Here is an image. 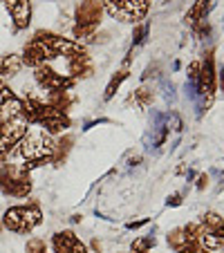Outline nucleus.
<instances>
[{
	"mask_svg": "<svg viewBox=\"0 0 224 253\" xmlns=\"http://www.w3.org/2000/svg\"><path fill=\"white\" fill-rule=\"evenodd\" d=\"M79 45L81 43H77V41H72V39L58 36V34L47 32V29H39V32L25 43L23 56L20 58H23V65L36 70V67L45 65V63L54 61V58H58V56L65 58L67 54L74 52Z\"/></svg>",
	"mask_w": 224,
	"mask_h": 253,
	"instance_id": "1",
	"label": "nucleus"
},
{
	"mask_svg": "<svg viewBox=\"0 0 224 253\" xmlns=\"http://www.w3.org/2000/svg\"><path fill=\"white\" fill-rule=\"evenodd\" d=\"M20 119L27 126L39 124L47 134H61L72 126V119L65 112H58L47 101L32 94L20 99Z\"/></svg>",
	"mask_w": 224,
	"mask_h": 253,
	"instance_id": "2",
	"label": "nucleus"
},
{
	"mask_svg": "<svg viewBox=\"0 0 224 253\" xmlns=\"http://www.w3.org/2000/svg\"><path fill=\"white\" fill-rule=\"evenodd\" d=\"M11 157L20 159V166L25 170H34V168H41L45 164H52L54 157V139L52 134H47L45 130H27L25 137L20 139V143L14 148Z\"/></svg>",
	"mask_w": 224,
	"mask_h": 253,
	"instance_id": "3",
	"label": "nucleus"
},
{
	"mask_svg": "<svg viewBox=\"0 0 224 253\" xmlns=\"http://www.w3.org/2000/svg\"><path fill=\"white\" fill-rule=\"evenodd\" d=\"M103 16V5L101 0H81L74 11V27H72V36L77 39V43L94 39L96 27Z\"/></svg>",
	"mask_w": 224,
	"mask_h": 253,
	"instance_id": "4",
	"label": "nucleus"
},
{
	"mask_svg": "<svg viewBox=\"0 0 224 253\" xmlns=\"http://www.w3.org/2000/svg\"><path fill=\"white\" fill-rule=\"evenodd\" d=\"M215 49H206L204 58L200 61V81H197V117L204 115V110H209L215 101Z\"/></svg>",
	"mask_w": 224,
	"mask_h": 253,
	"instance_id": "5",
	"label": "nucleus"
},
{
	"mask_svg": "<svg viewBox=\"0 0 224 253\" xmlns=\"http://www.w3.org/2000/svg\"><path fill=\"white\" fill-rule=\"evenodd\" d=\"M43 224V211L39 204H20L11 206L2 215V226L14 233H32L36 226Z\"/></svg>",
	"mask_w": 224,
	"mask_h": 253,
	"instance_id": "6",
	"label": "nucleus"
},
{
	"mask_svg": "<svg viewBox=\"0 0 224 253\" xmlns=\"http://www.w3.org/2000/svg\"><path fill=\"white\" fill-rule=\"evenodd\" d=\"M103 11L115 20L139 25L150 11V0H101Z\"/></svg>",
	"mask_w": 224,
	"mask_h": 253,
	"instance_id": "7",
	"label": "nucleus"
},
{
	"mask_svg": "<svg viewBox=\"0 0 224 253\" xmlns=\"http://www.w3.org/2000/svg\"><path fill=\"white\" fill-rule=\"evenodd\" d=\"M0 191L11 197H27L32 193V177L23 166H9L0 168Z\"/></svg>",
	"mask_w": 224,
	"mask_h": 253,
	"instance_id": "8",
	"label": "nucleus"
},
{
	"mask_svg": "<svg viewBox=\"0 0 224 253\" xmlns=\"http://www.w3.org/2000/svg\"><path fill=\"white\" fill-rule=\"evenodd\" d=\"M200 244L209 251H215L224 244V217L213 211L202 215L200 224Z\"/></svg>",
	"mask_w": 224,
	"mask_h": 253,
	"instance_id": "9",
	"label": "nucleus"
},
{
	"mask_svg": "<svg viewBox=\"0 0 224 253\" xmlns=\"http://www.w3.org/2000/svg\"><path fill=\"white\" fill-rule=\"evenodd\" d=\"M34 81L39 83L41 90H45L47 94H58V92H70L77 85V81L70 74H58L56 70L47 65H41L34 70Z\"/></svg>",
	"mask_w": 224,
	"mask_h": 253,
	"instance_id": "10",
	"label": "nucleus"
},
{
	"mask_svg": "<svg viewBox=\"0 0 224 253\" xmlns=\"http://www.w3.org/2000/svg\"><path fill=\"white\" fill-rule=\"evenodd\" d=\"M27 130L29 126L23 119H5L2 132H0V164H5L11 157L14 148L20 143V139L25 137Z\"/></svg>",
	"mask_w": 224,
	"mask_h": 253,
	"instance_id": "11",
	"label": "nucleus"
},
{
	"mask_svg": "<svg viewBox=\"0 0 224 253\" xmlns=\"http://www.w3.org/2000/svg\"><path fill=\"white\" fill-rule=\"evenodd\" d=\"M67 70H70V77L77 81V79H90L94 74V67H92L90 54H88L86 45H79L74 52H70L65 56Z\"/></svg>",
	"mask_w": 224,
	"mask_h": 253,
	"instance_id": "12",
	"label": "nucleus"
},
{
	"mask_svg": "<svg viewBox=\"0 0 224 253\" xmlns=\"http://www.w3.org/2000/svg\"><path fill=\"white\" fill-rule=\"evenodd\" d=\"M52 251L54 253H90L86 242L79 240L77 233L72 231H58L52 235Z\"/></svg>",
	"mask_w": 224,
	"mask_h": 253,
	"instance_id": "13",
	"label": "nucleus"
},
{
	"mask_svg": "<svg viewBox=\"0 0 224 253\" xmlns=\"http://www.w3.org/2000/svg\"><path fill=\"white\" fill-rule=\"evenodd\" d=\"M166 242L171 249L179 251V249L188 247L193 242H200V226L197 224H186V226H177L171 233L166 235Z\"/></svg>",
	"mask_w": 224,
	"mask_h": 253,
	"instance_id": "14",
	"label": "nucleus"
},
{
	"mask_svg": "<svg viewBox=\"0 0 224 253\" xmlns=\"http://www.w3.org/2000/svg\"><path fill=\"white\" fill-rule=\"evenodd\" d=\"M5 2V9L9 11L11 20H14V27L18 29H27L32 23V2L29 0H2Z\"/></svg>",
	"mask_w": 224,
	"mask_h": 253,
	"instance_id": "15",
	"label": "nucleus"
},
{
	"mask_svg": "<svg viewBox=\"0 0 224 253\" xmlns=\"http://www.w3.org/2000/svg\"><path fill=\"white\" fill-rule=\"evenodd\" d=\"M0 119H20V99L5 81H0Z\"/></svg>",
	"mask_w": 224,
	"mask_h": 253,
	"instance_id": "16",
	"label": "nucleus"
},
{
	"mask_svg": "<svg viewBox=\"0 0 224 253\" xmlns=\"http://www.w3.org/2000/svg\"><path fill=\"white\" fill-rule=\"evenodd\" d=\"M211 7H213V0H195V2H193V7H191V9L186 11V16H184V23L193 29L197 23H202V20H206V16H209Z\"/></svg>",
	"mask_w": 224,
	"mask_h": 253,
	"instance_id": "17",
	"label": "nucleus"
},
{
	"mask_svg": "<svg viewBox=\"0 0 224 253\" xmlns=\"http://www.w3.org/2000/svg\"><path fill=\"white\" fill-rule=\"evenodd\" d=\"M20 70H23V58L18 54H2L0 56V81L7 77H16Z\"/></svg>",
	"mask_w": 224,
	"mask_h": 253,
	"instance_id": "18",
	"label": "nucleus"
},
{
	"mask_svg": "<svg viewBox=\"0 0 224 253\" xmlns=\"http://www.w3.org/2000/svg\"><path fill=\"white\" fill-rule=\"evenodd\" d=\"M72 146H74V137L72 134H63L61 139H56L54 141V157H52V164L54 166H63L67 159V155H70Z\"/></svg>",
	"mask_w": 224,
	"mask_h": 253,
	"instance_id": "19",
	"label": "nucleus"
},
{
	"mask_svg": "<svg viewBox=\"0 0 224 253\" xmlns=\"http://www.w3.org/2000/svg\"><path fill=\"white\" fill-rule=\"evenodd\" d=\"M74 101H77V96H72V92H58V94H47V103L52 105V108H56L58 112H65L70 110L72 105H74Z\"/></svg>",
	"mask_w": 224,
	"mask_h": 253,
	"instance_id": "20",
	"label": "nucleus"
},
{
	"mask_svg": "<svg viewBox=\"0 0 224 253\" xmlns=\"http://www.w3.org/2000/svg\"><path fill=\"white\" fill-rule=\"evenodd\" d=\"M153 99H155V92H153V87H148V85L137 87V90L133 92V96H130V101L137 105L139 110H146L148 105L153 103Z\"/></svg>",
	"mask_w": 224,
	"mask_h": 253,
	"instance_id": "21",
	"label": "nucleus"
},
{
	"mask_svg": "<svg viewBox=\"0 0 224 253\" xmlns=\"http://www.w3.org/2000/svg\"><path fill=\"white\" fill-rule=\"evenodd\" d=\"M186 77H188V81H186L188 96L195 101V96H197V81H200V61H193L191 65H188V70H186Z\"/></svg>",
	"mask_w": 224,
	"mask_h": 253,
	"instance_id": "22",
	"label": "nucleus"
},
{
	"mask_svg": "<svg viewBox=\"0 0 224 253\" xmlns=\"http://www.w3.org/2000/svg\"><path fill=\"white\" fill-rule=\"evenodd\" d=\"M128 77H130V72L126 70V67H124V70H119V72H117L115 77L110 79V83H108V85H105L103 99H105V101H110V99H112V96L117 94V90H119V87H121V83H124Z\"/></svg>",
	"mask_w": 224,
	"mask_h": 253,
	"instance_id": "23",
	"label": "nucleus"
},
{
	"mask_svg": "<svg viewBox=\"0 0 224 253\" xmlns=\"http://www.w3.org/2000/svg\"><path fill=\"white\" fill-rule=\"evenodd\" d=\"M155 244H157V240H155L153 235H141V238H137L130 244V253H148Z\"/></svg>",
	"mask_w": 224,
	"mask_h": 253,
	"instance_id": "24",
	"label": "nucleus"
},
{
	"mask_svg": "<svg viewBox=\"0 0 224 253\" xmlns=\"http://www.w3.org/2000/svg\"><path fill=\"white\" fill-rule=\"evenodd\" d=\"M148 32H150V25H148V23L134 25V32H133V47H137V45H141L143 41H146Z\"/></svg>",
	"mask_w": 224,
	"mask_h": 253,
	"instance_id": "25",
	"label": "nucleus"
},
{
	"mask_svg": "<svg viewBox=\"0 0 224 253\" xmlns=\"http://www.w3.org/2000/svg\"><path fill=\"white\" fill-rule=\"evenodd\" d=\"M25 251H27V253H49V247L45 244V240L32 238V240H27V247H25Z\"/></svg>",
	"mask_w": 224,
	"mask_h": 253,
	"instance_id": "26",
	"label": "nucleus"
},
{
	"mask_svg": "<svg viewBox=\"0 0 224 253\" xmlns=\"http://www.w3.org/2000/svg\"><path fill=\"white\" fill-rule=\"evenodd\" d=\"M193 34H195L197 39H206L211 34V25L206 23V20H202V23H197L195 27H193Z\"/></svg>",
	"mask_w": 224,
	"mask_h": 253,
	"instance_id": "27",
	"label": "nucleus"
},
{
	"mask_svg": "<svg viewBox=\"0 0 224 253\" xmlns=\"http://www.w3.org/2000/svg\"><path fill=\"white\" fill-rule=\"evenodd\" d=\"M177 253H211L209 249H204L200 242H193V244H188V247H184V249H179Z\"/></svg>",
	"mask_w": 224,
	"mask_h": 253,
	"instance_id": "28",
	"label": "nucleus"
},
{
	"mask_svg": "<svg viewBox=\"0 0 224 253\" xmlns=\"http://www.w3.org/2000/svg\"><path fill=\"white\" fill-rule=\"evenodd\" d=\"M179 204H181V195H179V193H173V195L166 200V206H179Z\"/></svg>",
	"mask_w": 224,
	"mask_h": 253,
	"instance_id": "29",
	"label": "nucleus"
},
{
	"mask_svg": "<svg viewBox=\"0 0 224 253\" xmlns=\"http://www.w3.org/2000/svg\"><path fill=\"white\" fill-rule=\"evenodd\" d=\"M206 184H209V175H200V177H197V191H204Z\"/></svg>",
	"mask_w": 224,
	"mask_h": 253,
	"instance_id": "30",
	"label": "nucleus"
},
{
	"mask_svg": "<svg viewBox=\"0 0 224 253\" xmlns=\"http://www.w3.org/2000/svg\"><path fill=\"white\" fill-rule=\"evenodd\" d=\"M143 224H148V220H139V222H130V224H128V229H130V231H134V229H139V226H143Z\"/></svg>",
	"mask_w": 224,
	"mask_h": 253,
	"instance_id": "31",
	"label": "nucleus"
},
{
	"mask_svg": "<svg viewBox=\"0 0 224 253\" xmlns=\"http://www.w3.org/2000/svg\"><path fill=\"white\" fill-rule=\"evenodd\" d=\"M218 79H220V87H222V92H224V65L220 67V72H218Z\"/></svg>",
	"mask_w": 224,
	"mask_h": 253,
	"instance_id": "32",
	"label": "nucleus"
},
{
	"mask_svg": "<svg viewBox=\"0 0 224 253\" xmlns=\"http://www.w3.org/2000/svg\"><path fill=\"white\" fill-rule=\"evenodd\" d=\"M220 249H222V251H224V244H222V247H220Z\"/></svg>",
	"mask_w": 224,
	"mask_h": 253,
	"instance_id": "33",
	"label": "nucleus"
},
{
	"mask_svg": "<svg viewBox=\"0 0 224 253\" xmlns=\"http://www.w3.org/2000/svg\"><path fill=\"white\" fill-rule=\"evenodd\" d=\"M0 229H2V224H0Z\"/></svg>",
	"mask_w": 224,
	"mask_h": 253,
	"instance_id": "34",
	"label": "nucleus"
}]
</instances>
